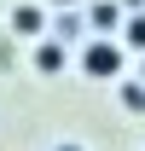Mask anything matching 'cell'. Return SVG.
<instances>
[{
  "instance_id": "7",
  "label": "cell",
  "mask_w": 145,
  "mask_h": 151,
  "mask_svg": "<svg viewBox=\"0 0 145 151\" xmlns=\"http://www.w3.org/2000/svg\"><path fill=\"white\" fill-rule=\"evenodd\" d=\"M122 41H128V47H139V52H145V12H134V18L122 23Z\"/></svg>"
},
{
  "instance_id": "1",
  "label": "cell",
  "mask_w": 145,
  "mask_h": 151,
  "mask_svg": "<svg viewBox=\"0 0 145 151\" xmlns=\"http://www.w3.org/2000/svg\"><path fill=\"white\" fill-rule=\"evenodd\" d=\"M75 64H81V76H93V81H116L122 64H128V47L116 35H93V41L75 47Z\"/></svg>"
},
{
  "instance_id": "10",
  "label": "cell",
  "mask_w": 145,
  "mask_h": 151,
  "mask_svg": "<svg viewBox=\"0 0 145 151\" xmlns=\"http://www.w3.org/2000/svg\"><path fill=\"white\" fill-rule=\"evenodd\" d=\"M139 81H145V58H139Z\"/></svg>"
},
{
  "instance_id": "9",
  "label": "cell",
  "mask_w": 145,
  "mask_h": 151,
  "mask_svg": "<svg viewBox=\"0 0 145 151\" xmlns=\"http://www.w3.org/2000/svg\"><path fill=\"white\" fill-rule=\"evenodd\" d=\"M64 6H75V0H58V12H64Z\"/></svg>"
},
{
  "instance_id": "3",
  "label": "cell",
  "mask_w": 145,
  "mask_h": 151,
  "mask_svg": "<svg viewBox=\"0 0 145 151\" xmlns=\"http://www.w3.org/2000/svg\"><path fill=\"white\" fill-rule=\"evenodd\" d=\"M29 64H35L41 76H64V64H70V47L58 35H41L35 47H29Z\"/></svg>"
},
{
  "instance_id": "6",
  "label": "cell",
  "mask_w": 145,
  "mask_h": 151,
  "mask_svg": "<svg viewBox=\"0 0 145 151\" xmlns=\"http://www.w3.org/2000/svg\"><path fill=\"white\" fill-rule=\"evenodd\" d=\"M122 111L145 116V81H122Z\"/></svg>"
},
{
  "instance_id": "2",
  "label": "cell",
  "mask_w": 145,
  "mask_h": 151,
  "mask_svg": "<svg viewBox=\"0 0 145 151\" xmlns=\"http://www.w3.org/2000/svg\"><path fill=\"white\" fill-rule=\"evenodd\" d=\"M6 29H12V35H23V41H41L47 29H52V12H47V6H35V0H23V6H12V12H6Z\"/></svg>"
},
{
  "instance_id": "5",
  "label": "cell",
  "mask_w": 145,
  "mask_h": 151,
  "mask_svg": "<svg viewBox=\"0 0 145 151\" xmlns=\"http://www.w3.org/2000/svg\"><path fill=\"white\" fill-rule=\"evenodd\" d=\"M81 29H87V18H81V12H58V18H52V35L64 41V47H70V41L81 35Z\"/></svg>"
},
{
  "instance_id": "4",
  "label": "cell",
  "mask_w": 145,
  "mask_h": 151,
  "mask_svg": "<svg viewBox=\"0 0 145 151\" xmlns=\"http://www.w3.org/2000/svg\"><path fill=\"white\" fill-rule=\"evenodd\" d=\"M87 23L99 29V35H116V23H122V6H110V0H99V6L87 12Z\"/></svg>"
},
{
  "instance_id": "8",
  "label": "cell",
  "mask_w": 145,
  "mask_h": 151,
  "mask_svg": "<svg viewBox=\"0 0 145 151\" xmlns=\"http://www.w3.org/2000/svg\"><path fill=\"white\" fill-rule=\"evenodd\" d=\"M52 151H87V145H75V139H58V145Z\"/></svg>"
}]
</instances>
